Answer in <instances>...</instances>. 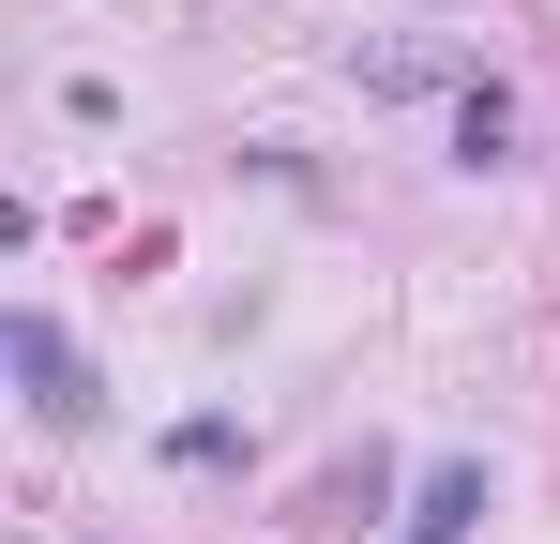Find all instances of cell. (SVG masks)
I'll use <instances>...</instances> for the list:
<instances>
[{"label": "cell", "mask_w": 560, "mask_h": 544, "mask_svg": "<svg viewBox=\"0 0 560 544\" xmlns=\"http://www.w3.org/2000/svg\"><path fill=\"white\" fill-rule=\"evenodd\" d=\"M0 348H15V378H31V409H46V424H77V409H92V378H77V348H61V318H15Z\"/></svg>", "instance_id": "obj_1"}, {"label": "cell", "mask_w": 560, "mask_h": 544, "mask_svg": "<svg viewBox=\"0 0 560 544\" xmlns=\"http://www.w3.org/2000/svg\"><path fill=\"white\" fill-rule=\"evenodd\" d=\"M409 530H424V544L485 530V469H469V453H440V469H424V499H409Z\"/></svg>", "instance_id": "obj_2"}, {"label": "cell", "mask_w": 560, "mask_h": 544, "mask_svg": "<svg viewBox=\"0 0 560 544\" xmlns=\"http://www.w3.org/2000/svg\"><path fill=\"white\" fill-rule=\"evenodd\" d=\"M455 152H469V167H500V152H515V106H500V91H469V106H455Z\"/></svg>", "instance_id": "obj_3"}, {"label": "cell", "mask_w": 560, "mask_h": 544, "mask_svg": "<svg viewBox=\"0 0 560 544\" xmlns=\"http://www.w3.org/2000/svg\"><path fill=\"white\" fill-rule=\"evenodd\" d=\"M394 544H424V530H394Z\"/></svg>", "instance_id": "obj_4"}]
</instances>
